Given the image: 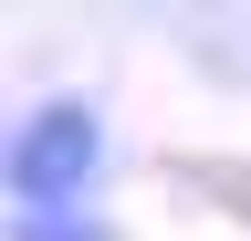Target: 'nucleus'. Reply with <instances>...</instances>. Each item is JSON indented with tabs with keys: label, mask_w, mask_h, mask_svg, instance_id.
Instances as JSON below:
<instances>
[{
	"label": "nucleus",
	"mask_w": 251,
	"mask_h": 241,
	"mask_svg": "<svg viewBox=\"0 0 251 241\" xmlns=\"http://www.w3.org/2000/svg\"><path fill=\"white\" fill-rule=\"evenodd\" d=\"M94 178H105V115L84 95H42L0 136V189H11V210H84Z\"/></svg>",
	"instance_id": "1"
},
{
	"label": "nucleus",
	"mask_w": 251,
	"mask_h": 241,
	"mask_svg": "<svg viewBox=\"0 0 251 241\" xmlns=\"http://www.w3.org/2000/svg\"><path fill=\"white\" fill-rule=\"evenodd\" d=\"M11 241H115L94 210H11Z\"/></svg>",
	"instance_id": "2"
}]
</instances>
